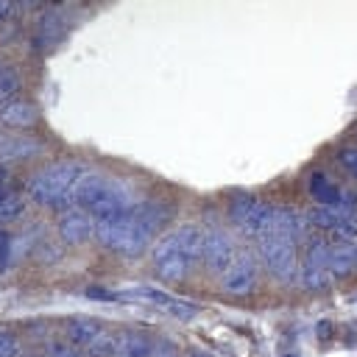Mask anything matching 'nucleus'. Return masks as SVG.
I'll list each match as a JSON object with an SVG mask.
<instances>
[{
  "label": "nucleus",
  "instance_id": "obj_1",
  "mask_svg": "<svg viewBox=\"0 0 357 357\" xmlns=\"http://www.w3.org/2000/svg\"><path fill=\"white\" fill-rule=\"evenodd\" d=\"M173 209L165 201H139L134 209L100 218L95 226V240L120 257H139L153 248V237L165 229Z\"/></svg>",
  "mask_w": 357,
  "mask_h": 357
},
{
  "label": "nucleus",
  "instance_id": "obj_2",
  "mask_svg": "<svg viewBox=\"0 0 357 357\" xmlns=\"http://www.w3.org/2000/svg\"><path fill=\"white\" fill-rule=\"evenodd\" d=\"M151 257L156 279L167 284L184 282L204 262V229L195 223H184L165 231L162 237H156Z\"/></svg>",
  "mask_w": 357,
  "mask_h": 357
},
{
  "label": "nucleus",
  "instance_id": "obj_3",
  "mask_svg": "<svg viewBox=\"0 0 357 357\" xmlns=\"http://www.w3.org/2000/svg\"><path fill=\"white\" fill-rule=\"evenodd\" d=\"M142 198H137V192L128 181L106 176V173H89L86 170L78 181V190H75V206L86 209L95 220L128 212Z\"/></svg>",
  "mask_w": 357,
  "mask_h": 357
},
{
  "label": "nucleus",
  "instance_id": "obj_4",
  "mask_svg": "<svg viewBox=\"0 0 357 357\" xmlns=\"http://www.w3.org/2000/svg\"><path fill=\"white\" fill-rule=\"evenodd\" d=\"M84 173L86 170L73 159L50 162L31 176L28 201H33L36 206H45V209H56V212L75 206V190H78V181Z\"/></svg>",
  "mask_w": 357,
  "mask_h": 357
},
{
  "label": "nucleus",
  "instance_id": "obj_5",
  "mask_svg": "<svg viewBox=\"0 0 357 357\" xmlns=\"http://www.w3.org/2000/svg\"><path fill=\"white\" fill-rule=\"evenodd\" d=\"M257 257L259 265L268 271V276H273L279 284H290L293 279H298V243L276 237V234H262L257 240Z\"/></svg>",
  "mask_w": 357,
  "mask_h": 357
},
{
  "label": "nucleus",
  "instance_id": "obj_6",
  "mask_svg": "<svg viewBox=\"0 0 357 357\" xmlns=\"http://www.w3.org/2000/svg\"><path fill=\"white\" fill-rule=\"evenodd\" d=\"M273 218V204L262 195H251V192H237L229 201V223L234 226V231H240L243 237L259 240Z\"/></svg>",
  "mask_w": 357,
  "mask_h": 357
},
{
  "label": "nucleus",
  "instance_id": "obj_7",
  "mask_svg": "<svg viewBox=\"0 0 357 357\" xmlns=\"http://www.w3.org/2000/svg\"><path fill=\"white\" fill-rule=\"evenodd\" d=\"M298 284L307 293H324L332 284L329 273V240L326 237H307L304 251L298 257Z\"/></svg>",
  "mask_w": 357,
  "mask_h": 357
},
{
  "label": "nucleus",
  "instance_id": "obj_8",
  "mask_svg": "<svg viewBox=\"0 0 357 357\" xmlns=\"http://www.w3.org/2000/svg\"><path fill=\"white\" fill-rule=\"evenodd\" d=\"M67 340L81 349L84 357H112L114 351V335L95 318H70Z\"/></svg>",
  "mask_w": 357,
  "mask_h": 357
},
{
  "label": "nucleus",
  "instance_id": "obj_9",
  "mask_svg": "<svg viewBox=\"0 0 357 357\" xmlns=\"http://www.w3.org/2000/svg\"><path fill=\"white\" fill-rule=\"evenodd\" d=\"M259 257L254 248H240L234 262L220 276V290L226 296H251L259 284Z\"/></svg>",
  "mask_w": 357,
  "mask_h": 357
},
{
  "label": "nucleus",
  "instance_id": "obj_10",
  "mask_svg": "<svg viewBox=\"0 0 357 357\" xmlns=\"http://www.w3.org/2000/svg\"><path fill=\"white\" fill-rule=\"evenodd\" d=\"M310 229L324 234H337L340 240H357V206H310L307 212Z\"/></svg>",
  "mask_w": 357,
  "mask_h": 357
},
{
  "label": "nucleus",
  "instance_id": "obj_11",
  "mask_svg": "<svg viewBox=\"0 0 357 357\" xmlns=\"http://www.w3.org/2000/svg\"><path fill=\"white\" fill-rule=\"evenodd\" d=\"M237 251H240V248H237L234 237H231L226 229L215 226V229H206V231H204V265H206L209 273L223 276L226 268L234 262Z\"/></svg>",
  "mask_w": 357,
  "mask_h": 357
},
{
  "label": "nucleus",
  "instance_id": "obj_12",
  "mask_svg": "<svg viewBox=\"0 0 357 357\" xmlns=\"http://www.w3.org/2000/svg\"><path fill=\"white\" fill-rule=\"evenodd\" d=\"M95 226L98 220L81 206H67L56 218V234L64 245H84L89 237H95Z\"/></svg>",
  "mask_w": 357,
  "mask_h": 357
},
{
  "label": "nucleus",
  "instance_id": "obj_13",
  "mask_svg": "<svg viewBox=\"0 0 357 357\" xmlns=\"http://www.w3.org/2000/svg\"><path fill=\"white\" fill-rule=\"evenodd\" d=\"M307 215L296 206H273V218H271V226L265 234H276V237H284V240H293V243H301L307 240Z\"/></svg>",
  "mask_w": 357,
  "mask_h": 357
},
{
  "label": "nucleus",
  "instance_id": "obj_14",
  "mask_svg": "<svg viewBox=\"0 0 357 357\" xmlns=\"http://www.w3.org/2000/svg\"><path fill=\"white\" fill-rule=\"evenodd\" d=\"M307 190L312 195V201H318L321 206H357L354 198H349L329 176L324 173H312L310 181H307Z\"/></svg>",
  "mask_w": 357,
  "mask_h": 357
},
{
  "label": "nucleus",
  "instance_id": "obj_15",
  "mask_svg": "<svg viewBox=\"0 0 357 357\" xmlns=\"http://www.w3.org/2000/svg\"><path fill=\"white\" fill-rule=\"evenodd\" d=\"M329 273H332V279H346V276L357 273V248H354V240L329 243Z\"/></svg>",
  "mask_w": 357,
  "mask_h": 357
},
{
  "label": "nucleus",
  "instance_id": "obj_16",
  "mask_svg": "<svg viewBox=\"0 0 357 357\" xmlns=\"http://www.w3.org/2000/svg\"><path fill=\"white\" fill-rule=\"evenodd\" d=\"M0 123L6 128H14V131H22V128H31L36 123V106L31 100H22V98H11L6 103H0Z\"/></svg>",
  "mask_w": 357,
  "mask_h": 357
},
{
  "label": "nucleus",
  "instance_id": "obj_17",
  "mask_svg": "<svg viewBox=\"0 0 357 357\" xmlns=\"http://www.w3.org/2000/svg\"><path fill=\"white\" fill-rule=\"evenodd\" d=\"M39 151H42V142L33 139L31 134H8V137H0V162L31 159Z\"/></svg>",
  "mask_w": 357,
  "mask_h": 357
},
{
  "label": "nucleus",
  "instance_id": "obj_18",
  "mask_svg": "<svg viewBox=\"0 0 357 357\" xmlns=\"http://www.w3.org/2000/svg\"><path fill=\"white\" fill-rule=\"evenodd\" d=\"M156 340L145 332H120L114 335V351L112 357H151Z\"/></svg>",
  "mask_w": 357,
  "mask_h": 357
},
{
  "label": "nucleus",
  "instance_id": "obj_19",
  "mask_svg": "<svg viewBox=\"0 0 357 357\" xmlns=\"http://www.w3.org/2000/svg\"><path fill=\"white\" fill-rule=\"evenodd\" d=\"M137 296H139L142 301H148V304L159 307L162 312H167V315H176V318H192V315L198 312V307H195V304H190V301H181V298H173V296H167V293H159V290H148V287H142V290H137Z\"/></svg>",
  "mask_w": 357,
  "mask_h": 357
},
{
  "label": "nucleus",
  "instance_id": "obj_20",
  "mask_svg": "<svg viewBox=\"0 0 357 357\" xmlns=\"http://www.w3.org/2000/svg\"><path fill=\"white\" fill-rule=\"evenodd\" d=\"M25 206H28V198L20 195V192H6V198L0 201V226H8L14 220H20L25 215Z\"/></svg>",
  "mask_w": 357,
  "mask_h": 357
},
{
  "label": "nucleus",
  "instance_id": "obj_21",
  "mask_svg": "<svg viewBox=\"0 0 357 357\" xmlns=\"http://www.w3.org/2000/svg\"><path fill=\"white\" fill-rule=\"evenodd\" d=\"M61 17L56 14V11H47L42 20H39V25H36V45L39 47H45L42 42H53V39H59V33H61Z\"/></svg>",
  "mask_w": 357,
  "mask_h": 357
},
{
  "label": "nucleus",
  "instance_id": "obj_22",
  "mask_svg": "<svg viewBox=\"0 0 357 357\" xmlns=\"http://www.w3.org/2000/svg\"><path fill=\"white\" fill-rule=\"evenodd\" d=\"M17 89H20V78H17V73L8 70V67H3V73H0V103L11 100V98L17 95Z\"/></svg>",
  "mask_w": 357,
  "mask_h": 357
},
{
  "label": "nucleus",
  "instance_id": "obj_23",
  "mask_svg": "<svg viewBox=\"0 0 357 357\" xmlns=\"http://www.w3.org/2000/svg\"><path fill=\"white\" fill-rule=\"evenodd\" d=\"M335 159H337V165H340L351 178H357V145L340 148V151L335 153Z\"/></svg>",
  "mask_w": 357,
  "mask_h": 357
},
{
  "label": "nucleus",
  "instance_id": "obj_24",
  "mask_svg": "<svg viewBox=\"0 0 357 357\" xmlns=\"http://www.w3.org/2000/svg\"><path fill=\"white\" fill-rule=\"evenodd\" d=\"M20 354H22L20 337L8 329H0V357H20Z\"/></svg>",
  "mask_w": 357,
  "mask_h": 357
},
{
  "label": "nucleus",
  "instance_id": "obj_25",
  "mask_svg": "<svg viewBox=\"0 0 357 357\" xmlns=\"http://www.w3.org/2000/svg\"><path fill=\"white\" fill-rule=\"evenodd\" d=\"M42 357H84V354H81V351H75V349H73V346H67V343H47Z\"/></svg>",
  "mask_w": 357,
  "mask_h": 357
},
{
  "label": "nucleus",
  "instance_id": "obj_26",
  "mask_svg": "<svg viewBox=\"0 0 357 357\" xmlns=\"http://www.w3.org/2000/svg\"><path fill=\"white\" fill-rule=\"evenodd\" d=\"M151 357H178V349L170 343V340H156V346H153V354Z\"/></svg>",
  "mask_w": 357,
  "mask_h": 357
},
{
  "label": "nucleus",
  "instance_id": "obj_27",
  "mask_svg": "<svg viewBox=\"0 0 357 357\" xmlns=\"http://www.w3.org/2000/svg\"><path fill=\"white\" fill-rule=\"evenodd\" d=\"M17 11H20V6H14V3H8V0H0V22L8 20V17L17 14Z\"/></svg>",
  "mask_w": 357,
  "mask_h": 357
},
{
  "label": "nucleus",
  "instance_id": "obj_28",
  "mask_svg": "<svg viewBox=\"0 0 357 357\" xmlns=\"http://www.w3.org/2000/svg\"><path fill=\"white\" fill-rule=\"evenodd\" d=\"M6 192H8V187H6V170H0V201L6 198Z\"/></svg>",
  "mask_w": 357,
  "mask_h": 357
},
{
  "label": "nucleus",
  "instance_id": "obj_29",
  "mask_svg": "<svg viewBox=\"0 0 357 357\" xmlns=\"http://www.w3.org/2000/svg\"><path fill=\"white\" fill-rule=\"evenodd\" d=\"M187 357H212V354H209V351H201V349H190Z\"/></svg>",
  "mask_w": 357,
  "mask_h": 357
},
{
  "label": "nucleus",
  "instance_id": "obj_30",
  "mask_svg": "<svg viewBox=\"0 0 357 357\" xmlns=\"http://www.w3.org/2000/svg\"><path fill=\"white\" fill-rule=\"evenodd\" d=\"M3 243H6V237H0V271H3V265H6V262H3V254H6V245H3Z\"/></svg>",
  "mask_w": 357,
  "mask_h": 357
},
{
  "label": "nucleus",
  "instance_id": "obj_31",
  "mask_svg": "<svg viewBox=\"0 0 357 357\" xmlns=\"http://www.w3.org/2000/svg\"><path fill=\"white\" fill-rule=\"evenodd\" d=\"M284 357H296V354H284Z\"/></svg>",
  "mask_w": 357,
  "mask_h": 357
},
{
  "label": "nucleus",
  "instance_id": "obj_32",
  "mask_svg": "<svg viewBox=\"0 0 357 357\" xmlns=\"http://www.w3.org/2000/svg\"><path fill=\"white\" fill-rule=\"evenodd\" d=\"M3 67H6V64H0V73H3Z\"/></svg>",
  "mask_w": 357,
  "mask_h": 357
},
{
  "label": "nucleus",
  "instance_id": "obj_33",
  "mask_svg": "<svg viewBox=\"0 0 357 357\" xmlns=\"http://www.w3.org/2000/svg\"><path fill=\"white\" fill-rule=\"evenodd\" d=\"M354 248H357V240H354Z\"/></svg>",
  "mask_w": 357,
  "mask_h": 357
}]
</instances>
